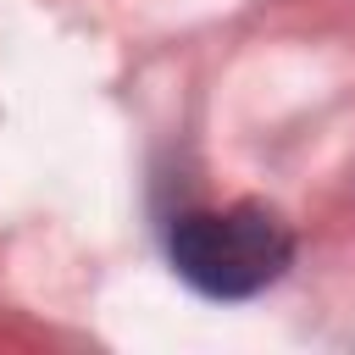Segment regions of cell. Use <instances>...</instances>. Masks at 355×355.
I'll return each mask as SVG.
<instances>
[{
    "label": "cell",
    "mask_w": 355,
    "mask_h": 355,
    "mask_svg": "<svg viewBox=\"0 0 355 355\" xmlns=\"http://www.w3.org/2000/svg\"><path fill=\"white\" fill-rule=\"evenodd\" d=\"M294 255L288 227L266 205H227V211H189L172 227V266L200 294L244 300L283 277Z\"/></svg>",
    "instance_id": "1"
}]
</instances>
